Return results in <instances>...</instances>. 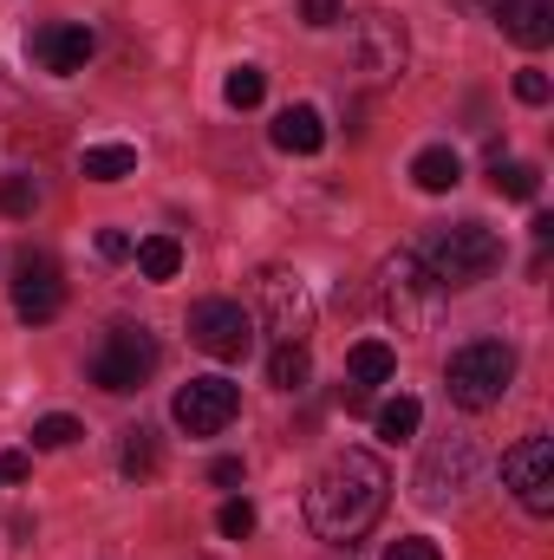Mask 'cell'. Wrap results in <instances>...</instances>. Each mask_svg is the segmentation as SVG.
<instances>
[{
  "mask_svg": "<svg viewBox=\"0 0 554 560\" xmlns=\"http://www.w3.org/2000/svg\"><path fill=\"white\" fill-rule=\"evenodd\" d=\"M392 502V476L372 450H339L320 463L313 489H307V528L333 548H353Z\"/></svg>",
  "mask_w": 554,
  "mask_h": 560,
  "instance_id": "1",
  "label": "cell"
},
{
  "mask_svg": "<svg viewBox=\"0 0 554 560\" xmlns=\"http://www.w3.org/2000/svg\"><path fill=\"white\" fill-rule=\"evenodd\" d=\"M424 280H430V293H457V287H476L483 275H496V261H503V242H496V229H483V222H457V229H437L424 248H412Z\"/></svg>",
  "mask_w": 554,
  "mask_h": 560,
  "instance_id": "2",
  "label": "cell"
},
{
  "mask_svg": "<svg viewBox=\"0 0 554 560\" xmlns=\"http://www.w3.org/2000/svg\"><path fill=\"white\" fill-rule=\"evenodd\" d=\"M509 385H516V352H509L503 339H470V346H457L450 365H443V392H450V405H463V411L503 405Z\"/></svg>",
  "mask_w": 554,
  "mask_h": 560,
  "instance_id": "3",
  "label": "cell"
},
{
  "mask_svg": "<svg viewBox=\"0 0 554 560\" xmlns=\"http://www.w3.org/2000/svg\"><path fill=\"white\" fill-rule=\"evenodd\" d=\"M157 359H163V352H157L150 326H112V332L99 339V352H92V385L112 392V398L143 392L150 372H157Z\"/></svg>",
  "mask_w": 554,
  "mask_h": 560,
  "instance_id": "4",
  "label": "cell"
},
{
  "mask_svg": "<svg viewBox=\"0 0 554 560\" xmlns=\"http://www.w3.org/2000/svg\"><path fill=\"white\" fill-rule=\"evenodd\" d=\"M255 293H262V319H268V332H275L280 346H307V332H313V293H307V280L287 275V268H262Z\"/></svg>",
  "mask_w": 554,
  "mask_h": 560,
  "instance_id": "5",
  "label": "cell"
},
{
  "mask_svg": "<svg viewBox=\"0 0 554 560\" xmlns=\"http://www.w3.org/2000/svg\"><path fill=\"white\" fill-rule=\"evenodd\" d=\"M189 346H203L209 359H249L255 346V319L242 300H196L189 306Z\"/></svg>",
  "mask_w": 554,
  "mask_h": 560,
  "instance_id": "6",
  "label": "cell"
},
{
  "mask_svg": "<svg viewBox=\"0 0 554 560\" xmlns=\"http://www.w3.org/2000/svg\"><path fill=\"white\" fill-rule=\"evenodd\" d=\"M470 482H476V443L470 436H443V443L424 450V463H417V502L424 509L457 502Z\"/></svg>",
  "mask_w": 554,
  "mask_h": 560,
  "instance_id": "7",
  "label": "cell"
},
{
  "mask_svg": "<svg viewBox=\"0 0 554 560\" xmlns=\"http://www.w3.org/2000/svg\"><path fill=\"white\" fill-rule=\"evenodd\" d=\"M503 482L516 489V502L529 515H554V443L549 436H522L503 456Z\"/></svg>",
  "mask_w": 554,
  "mask_h": 560,
  "instance_id": "8",
  "label": "cell"
},
{
  "mask_svg": "<svg viewBox=\"0 0 554 560\" xmlns=\"http://www.w3.org/2000/svg\"><path fill=\"white\" fill-rule=\"evenodd\" d=\"M235 411H242V392H235L229 378H189V385L176 392V405H170L176 430H189V436H216V430H229Z\"/></svg>",
  "mask_w": 554,
  "mask_h": 560,
  "instance_id": "9",
  "label": "cell"
},
{
  "mask_svg": "<svg viewBox=\"0 0 554 560\" xmlns=\"http://www.w3.org/2000/svg\"><path fill=\"white\" fill-rule=\"evenodd\" d=\"M353 59H359V72H372V79H399L405 59H412L405 20H392V13H359V20H353Z\"/></svg>",
  "mask_w": 554,
  "mask_h": 560,
  "instance_id": "10",
  "label": "cell"
},
{
  "mask_svg": "<svg viewBox=\"0 0 554 560\" xmlns=\"http://www.w3.org/2000/svg\"><path fill=\"white\" fill-rule=\"evenodd\" d=\"M59 306H66L59 261L53 255H20L13 261V313L33 319V326H46V319H59Z\"/></svg>",
  "mask_w": 554,
  "mask_h": 560,
  "instance_id": "11",
  "label": "cell"
},
{
  "mask_svg": "<svg viewBox=\"0 0 554 560\" xmlns=\"http://www.w3.org/2000/svg\"><path fill=\"white\" fill-rule=\"evenodd\" d=\"M92 52H99V33L85 26V20H53V26H39L33 33V59L46 66V72H85L92 66Z\"/></svg>",
  "mask_w": 554,
  "mask_h": 560,
  "instance_id": "12",
  "label": "cell"
},
{
  "mask_svg": "<svg viewBox=\"0 0 554 560\" xmlns=\"http://www.w3.org/2000/svg\"><path fill=\"white\" fill-rule=\"evenodd\" d=\"M496 7V26L516 39V46H549L554 39V0H489Z\"/></svg>",
  "mask_w": 554,
  "mask_h": 560,
  "instance_id": "13",
  "label": "cell"
},
{
  "mask_svg": "<svg viewBox=\"0 0 554 560\" xmlns=\"http://www.w3.org/2000/svg\"><path fill=\"white\" fill-rule=\"evenodd\" d=\"M326 143V125H320V112L313 105H287L275 118V150H287V156H313Z\"/></svg>",
  "mask_w": 554,
  "mask_h": 560,
  "instance_id": "14",
  "label": "cell"
},
{
  "mask_svg": "<svg viewBox=\"0 0 554 560\" xmlns=\"http://www.w3.org/2000/svg\"><path fill=\"white\" fill-rule=\"evenodd\" d=\"M412 183L424 196H443V189H457L463 183V156L450 150V143H430V150H417L412 156Z\"/></svg>",
  "mask_w": 554,
  "mask_h": 560,
  "instance_id": "15",
  "label": "cell"
},
{
  "mask_svg": "<svg viewBox=\"0 0 554 560\" xmlns=\"http://www.w3.org/2000/svg\"><path fill=\"white\" fill-rule=\"evenodd\" d=\"M346 372H353V385H392V372H399V352L385 346V339H359L353 346V359H346Z\"/></svg>",
  "mask_w": 554,
  "mask_h": 560,
  "instance_id": "16",
  "label": "cell"
},
{
  "mask_svg": "<svg viewBox=\"0 0 554 560\" xmlns=\"http://www.w3.org/2000/svg\"><path fill=\"white\" fill-rule=\"evenodd\" d=\"M79 170H85V183H125V176L138 170V150H131V143H92V150L79 156Z\"/></svg>",
  "mask_w": 554,
  "mask_h": 560,
  "instance_id": "17",
  "label": "cell"
},
{
  "mask_svg": "<svg viewBox=\"0 0 554 560\" xmlns=\"http://www.w3.org/2000/svg\"><path fill=\"white\" fill-rule=\"evenodd\" d=\"M417 293H430V280H424V268H417V255L405 248V255L385 261V306L399 313V306H412Z\"/></svg>",
  "mask_w": 554,
  "mask_h": 560,
  "instance_id": "18",
  "label": "cell"
},
{
  "mask_svg": "<svg viewBox=\"0 0 554 560\" xmlns=\"http://www.w3.org/2000/svg\"><path fill=\"white\" fill-rule=\"evenodd\" d=\"M118 469H125V476H157V469H163V443H157V430H125V450H118Z\"/></svg>",
  "mask_w": 554,
  "mask_h": 560,
  "instance_id": "19",
  "label": "cell"
},
{
  "mask_svg": "<svg viewBox=\"0 0 554 560\" xmlns=\"http://www.w3.org/2000/svg\"><path fill=\"white\" fill-rule=\"evenodd\" d=\"M131 255H138V275H143V280H176V268H183V248H176V235H143Z\"/></svg>",
  "mask_w": 554,
  "mask_h": 560,
  "instance_id": "20",
  "label": "cell"
},
{
  "mask_svg": "<svg viewBox=\"0 0 554 560\" xmlns=\"http://www.w3.org/2000/svg\"><path fill=\"white\" fill-rule=\"evenodd\" d=\"M489 176H496V189L516 196V202H535V196H542V170H535V163H509L503 150L489 156Z\"/></svg>",
  "mask_w": 554,
  "mask_h": 560,
  "instance_id": "21",
  "label": "cell"
},
{
  "mask_svg": "<svg viewBox=\"0 0 554 560\" xmlns=\"http://www.w3.org/2000/svg\"><path fill=\"white\" fill-rule=\"evenodd\" d=\"M372 423H379L385 443H405V436H417V423H424V405H417V398H385V405L372 411Z\"/></svg>",
  "mask_w": 554,
  "mask_h": 560,
  "instance_id": "22",
  "label": "cell"
},
{
  "mask_svg": "<svg viewBox=\"0 0 554 560\" xmlns=\"http://www.w3.org/2000/svg\"><path fill=\"white\" fill-rule=\"evenodd\" d=\"M268 378H275L280 392H300V385L313 378V359H307V346H275V359H268Z\"/></svg>",
  "mask_w": 554,
  "mask_h": 560,
  "instance_id": "23",
  "label": "cell"
},
{
  "mask_svg": "<svg viewBox=\"0 0 554 560\" xmlns=\"http://www.w3.org/2000/svg\"><path fill=\"white\" fill-rule=\"evenodd\" d=\"M85 436V423L79 418H66V411H53V418H39L33 423V450H72Z\"/></svg>",
  "mask_w": 554,
  "mask_h": 560,
  "instance_id": "24",
  "label": "cell"
},
{
  "mask_svg": "<svg viewBox=\"0 0 554 560\" xmlns=\"http://www.w3.org/2000/svg\"><path fill=\"white\" fill-rule=\"evenodd\" d=\"M222 92H229V105H235V112H255V105H262V92H268V79H262V66H235Z\"/></svg>",
  "mask_w": 554,
  "mask_h": 560,
  "instance_id": "25",
  "label": "cell"
},
{
  "mask_svg": "<svg viewBox=\"0 0 554 560\" xmlns=\"http://www.w3.org/2000/svg\"><path fill=\"white\" fill-rule=\"evenodd\" d=\"M33 209H39V183H33V176H7V183H0V215L26 222Z\"/></svg>",
  "mask_w": 554,
  "mask_h": 560,
  "instance_id": "26",
  "label": "cell"
},
{
  "mask_svg": "<svg viewBox=\"0 0 554 560\" xmlns=\"http://www.w3.org/2000/svg\"><path fill=\"white\" fill-rule=\"evenodd\" d=\"M216 528H222L229 541H249V535H255V509H249V502L235 495V502H222V515H216Z\"/></svg>",
  "mask_w": 554,
  "mask_h": 560,
  "instance_id": "27",
  "label": "cell"
},
{
  "mask_svg": "<svg viewBox=\"0 0 554 560\" xmlns=\"http://www.w3.org/2000/svg\"><path fill=\"white\" fill-rule=\"evenodd\" d=\"M516 98H522V105H549V72L522 66V72H516Z\"/></svg>",
  "mask_w": 554,
  "mask_h": 560,
  "instance_id": "28",
  "label": "cell"
},
{
  "mask_svg": "<svg viewBox=\"0 0 554 560\" xmlns=\"http://www.w3.org/2000/svg\"><path fill=\"white\" fill-rule=\"evenodd\" d=\"M300 20L307 26H339L346 20V0H300Z\"/></svg>",
  "mask_w": 554,
  "mask_h": 560,
  "instance_id": "29",
  "label": "cell"
},
{
  "mask_svg": "<svg viewBox=\"0 0 554 560\" xmlns=\"http://www.w3.org/2000/svg\"><path fill=\"white\" fill-rule=\"evenodd\" d=\"M385 560H443L437 555V541H424V535H405V541H392Z\"/></svg>",
  "mask_w": 554,
  "mask_h": 560,
  "instance_id": "30",
  "label": "cell"
},
{
  "mask_svg": "<svg viewBox=\"0 0 554 560\" xmlns=\"http://www.w3.org/2000/svg\"><path fill=\"white\" fill-rule=\"evenodd\" d=\"M131 248H138V242H131L125 229H99V255H105V261H131Z\"/></svg>",
  "mask_w": 554,
  "mask_h": 560,
  "instance_id": "31",
  "label": "cell"
},
{
  "mask_svg": "<svg viewBox=\"0 0 554 560\" xmlns=\"http://www.w3.org/2000/svg\"><path fill=\"white\" fill-rule=\"evenodd\" d=\"M209 482H216V489H235V482H242V456H216V463H209Z\"/></svg>",
  "mask_w": 554,
  "mask_h": 560,
  "instance_id": "32",
  "label": "cell"
},
{
  "mask_svg": "<svg viewBox=\"0 0 554 560\" xmlns=\"http://www.w3.org/2000/svg\"><path fill=\"white\" fill-rule=\"evenodd\" d=\"M26 476H33V456L26 450H7L0 456V482H26Z\"/></svg>",
  "mask_w": 554,
  "mask_h": 560,
  "instance_id": "33",
  "label": "cell"
},
{
  "mask_svg": "<svg viewBox=\"0 0 554 560\" xmlns=\"http://www.w3.org/2000/svg\"><path fill=\"white\" fill-rule=\"evenodd\" d=\"M339 405H346V411H372V392H366V385H346Z\"/></svg>",
  "mask_w": 554,
  "mask_h": 560,
  "instance_id": "34",
  "label": "cell"
},
{
  "mask_svg": "<svg viewBox=\"0 0 554 560\" xmlns=\"http://www.w3.org/2000/svg\"><path fill=\"white\" fill-rule=\"evenodd\" d=\"M346 560H353V548H346Z\"/></svg>",
  "mask_w": 554,
  "mask_h": 560,
  "instance_id": "35",
  "label": "cell"
}]
</instances>
